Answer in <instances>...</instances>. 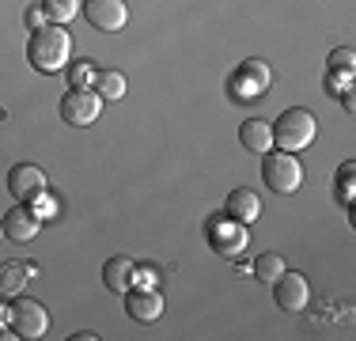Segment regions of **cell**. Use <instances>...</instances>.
Wrapping results in <instances>:
<instances>
[{"mask_svg": "<svg viewBox=\"0 0 356 341\" xmlns=\"http://www.w3.org/2000/svg\"><path fill=\"white\" fill-rule=\"evenodd\" d=\"M35 273H38L35 262H4V266H0V300H15V296H23L27 277H35Z\"/></svg>", "mask_w": 356, "mask_h": 341, "instance_id": "cell-14", "label": "cell"}, {"mask_svg": "<svg viewBox=\"0 0 356 341\" xmlns=\"http://www.w3.org/2000/svg\"><path fill=\"white\" fill-rule=\"evenodd\" d=\"M125 315H129L133 322H156L159 315H163V296L156 292V288H140V292H129L125 296Z\"/></svg>", "mask_w": 356, "mask_h": 341, "instance_id": "cell-12", "label": "cell"}, {"mask_svg": "<svg viewBox=\"0 0 356 341\" xmlns=\"http://www.w3.org/2000/svg\"><path fill=\"white\" fill-rule=\"evenodd\" d=\"M8 190H12L15 201H35L38 193H46V170L35 167V164H15L12 170H8Z\"/></svg>", "mask_w": 356, "mask_h": 341, "instance_id": "cell-9", "label": "cell"}, {"mask_svg": "<svg viewBox=\"0 0 356 341\" xmlns=\"http://www.w3.org/2000/svg\"><path fill=\"white\" fill-rule=\"evenodd\" d=\"M91 88L99 91V99H122L125 95V88H129V84H125V76L118 72V68H103V72L95 76V84H91Z\"/></svg>", "mask_w": 356, "mask_h": 341, "instance_id": "cell-18", "label": "cell"}, {"mask_svg": "<svg viewBox=\"0 0 356 341\" xmlns=\"http://www.w3.org/2000/svg\"><path fill=\"white\" fill-rule=\"evenodd\" d=\"M315 133H318V122H315V114L303 110V106H288L273 122V144L281 152H303L315 141Z\"/></svg>", "mask_w": 356, "mask_h": 341, "instance_id": "cell-2", "label": "cell"}, {"mask_svg": "<svg viewBox=\"0 0 356 341\" xmlns=\"http://www.w3.org/2000/svg\"><path fill=\"white\" fill-rule=\"evenodd\" d=\"M42 8H46V19L57 23V27H65V23L80 12V4H76V0H42Z\"/></svg>", "mask_w": 356, "mask_h": 341, "instance_id": "cell-19", "label": "cell"}, {"mask_svg": "<svg viewBox=\"0 0 356 341\" xmlns=\"http://www.w3.org/2000/svg\"><path fill=\"white\" fill-rule=\"evenodd\" d=\"M269 288H273L277 303H281L284 311H307V303H311V288H307V280H303V273H288V269H284Z\"/></svg>", "mask_w": 356, "mask_h": 341, "instance_id": "cell-11", "label": "cell"}, {"mask_svg": "<svg viewBox=\"0 0 356 341\" xmlns=\"http://www.w3.org/2000/svg\"><path fill=\"white\" fill-rule=\"evenodd\" d=\"M261 178L273 193H296L303 186V164L296 152H273L261 156Z\"/></svg>", "mask_w": 356, "mask_h": 341, "instance_id": "cell-3", "label": "cell"}, {"mask_svg": "<svg viewBox=\"0 0 356 341\" xmlns=\"http://www.w3.org/2000/svg\"><path fill=\"white\" fill-rule=\"evenodd\" d=\"M8 315H12V307L0 303V338H15V334H8V330H12V326H8Z\"/></svg>", "mask_w": 356, "mask_h": 341, "instance_id": "cell-26", "label": "cell"}, {"mask_svg": "<svg viewBox=\"0 0 356 341\" xmlns=\"http://www.w3.org/2000/svg\"><path fill=\"white\" fill-rule=\"evenodd\" d=\"M65 76H69V88H91L99 72L91 61H69L65 65Z\"/></svg>", "mask_w": 356, "mask_h": 341, "instance_id": "cell-20", "label": "cell"}, {"mask_svg": "<svg viewBox=\"0 0 356 341\" xmlns=\"http://www.w3.org/2000/svg\"><path fill=\"white\" fill-rule=\"evenodd\" d=\"M8 307H12V315H8V326H12L15 338L35 341V338H42V334L49 330V311H46L38 300L15 296V303H8Z\"/></svg>", "mask_w": 356, "mask_h": 341, "instance_id": "cell-5", "label": "cell"}, {"mask_svg": "<svg viewBox=\"0 0 356 341\" xmlns=\"http://www.w3.org/2000/svg\"><path fill=\"white\" fill-rule=\"evenodd\" d=\"M269 65L258 61V57H250V61H243V68H235L232 80H227V91H232L235 102H254L261 99L269 91Z\"/></svg>", "mask_w": 356, "mask_h": 341, "instance_id": "cell-4", "label": "cell"}, {"mask_svg": "<svg viewBox=\"0 0 356 341\" xmlns=\"http://www.w3.org/2000/svg\"><path fill=\"white\" fill-rule=\"evenodd\" d=\"M31 209L38 212V220H49V216H57V201L49 198V190H46V193H38V198L31 201Z\"/></svg>", "mask_w": 356, "mask_h": 341, "instance_id": "cell-22", "label": "cell"}, {"mask_svg": "<svg viewBox=\"0 0 356 341\" xmlns=\"http://www.w3.org/2000/svg\"><path fill=\"white\" fill-rule=\"evenodd\" d=\"M353 164H345L341 170H337V190H341V201L345 205H353Z\"/></svg>", "mask_w": 356, "mask_h": 341, "instance_id": "cell-21", "label": "cell"}, {"mask_svg": "<svg viewBox=\"0 0 356 341\" xmlns=\"http://www.w3.org/2000/svg\"><path fill=\"white\" fill-rule=\"evenodd\" d=\"M99 334H91V330H80V334H72V341H95Z\"/></svg>", "mask_w": 356, "mask_h": 341, "instance_id": "cell-27", "label": "cell"}, {"mask_svg": "<svg viewBox=\"0 0 356 341\" xmlns=\"http://www.w3.org/2000/svg\"><path fill=\"white\" fill-rule=\"evenodd\" d=\"M0 228H4L8 243H31V239L38 235L42 220H38V212L31 209L27 201H19V205H12V209L0 216Z\"/></svg>", "mask_w": 356, "mask_h": 341, "instance_id": "cell-8", "label": "cell"}, {"mask_svg": "<svg viewBox=\"0 0 356 341\" xmlns=\"http://www.w3.org/2000/svg\"><path fill=\"white\" fill-rule=\"evenodd\" d=\"M133 285L156 288V266H133Z\"/></svg>", "mask_w": 356, "mask_h": 341, "instance_id": "cell-24", "label": "cell"}, {"mask_svg": "<svg viewBox=\"0 0 356 341\" xmlns=\"http://www.w3.org/2000/svg\"><path fill=\"white\" fill-rule=\"evenodd\" d=\"M27 61L31 68L54 76V72H65V65L72 61V34L57 23H46V27L31 31L27 38Z\"/></svg>", "mask_w": 356, "mask_h": 341, "instance_id": "cell-1", "label": "cell"}, {"mask_svg": "<svg viewBox=\"0 0 356 341\" xmlns=\"http://www.w3.org/2000/svg\"><path fill=\"white\" fill-rule=\"evenodd\" d=\"M224 216L227 220H235V224H254V220L261 216V201H258V193L254 190H232L227 193V201H224Z\"/></svg>", "mask_w": 356, "mask_h": 341, "instance_id": "cell-13", "label": "cell"}, {"mask_svg": "<svg viewBox=\"0 0 356 341\" xmlns=\"http://www.w3.org/2000/svg\"><path fill=\"white\" fill-rule=\"evenodd\" d=\"M341 68V72H353V49H334L330 54V72Z\"/></svg>", "mask_w": 356, "mask_h": 341, "instance_id": "cell-23", "label": "cell"}, {"mask_svg": "<svg viewBox=\"0 0 356 341\" xmlns=\"http://www.w3.org/2000/svg\"><path fill=\"white\" fill-rule=\"evenodd\" d=\"M99 114H103V99L95 88H69L61 95V122L76 129H88L91 122H99Z\"/></svg>", "mask_w": 356, "mask_h": 341, "instance_id": "cell-6", "label": "cell"}, {"mask_svg": "<svg viewBox=\"0 0 356 341\" xmlns=\"http://www.w3.org/2000/svg\"><path fill=\"white\" fill-rule=\"evenodd\" d=\"M0 239H4V228H0Z\"/></svg>", "mask_w": 356, "mask_h": 341, "instance_id": "cell-29", "label": "cell"}, {"mask_svg": "<svg viewBox=\"0 0 356 341\" xmlns=\"http://www.w3.org/2000/svg\"><path fill=\"white\" fill-rule=\"evenodd\" d=\"M83 19L103 34H118L129 23V8L125 0H83Z\"/></svg>", "mask_w": 356, "mask_h": 341, "instance_id": "cell-7", "label": "cell"}, {"mask_svg": "<svg viewBox=\"0 0 356 341\" xmlns=\"http://www.w3.org/2000/svg\"><path fill=\"white\" fill-rule=\"evenodd\" d=\"M341 99H345V110L353 114V106H356V99H353V91H341Z\"/></svg>", "mask_w": 356, "mask_h": 341, "instance_id": "cell-28", "label": "cell"}, {"mask_svg": "<svg viewBox=\"0 0 356 341\" xmlns=\"http://www.w3.org/2000/svg\"><path fill=\"white\" fill-rule=\"evenodd\" d=\"M23 19H27L31 31H38V27H46V23H49L46 19V8H42V4L38 8H27V12H23Z\"/></svg>", "mask_w": 356, "mask_h": 341, "instance_id": "cell-25", "label": "cell"}, {"mask_svg": "<svg viewBox=\"0 0 356 341\" xmlns=\"http://www.w3.org/2000/svg\"><path fill=\"white\" fill-rule=\"evenodd\" d=\"M209 239H213V246L224 258H239L243 251H247L250 235H247V224H235V220H213L209 224Z\"/></svg>", "mask_w": 356, "mask_h": 341, "instance_id": "cell-10", "label": "cell"}, {"mask_svg": "<svg viewBox=\"0 0 356 341\" xmlns=\"http://www.w3.org/2000/svg\"><path fill=\"white\" fill-rule=\"evenodd\" d=\"M133 266H137V262L125 258V254H114V258H106V266H103V285H106L114 296L129 292V288H133Z\"/></svg>", "mask_w": 356, "mask_h": 341, "instance_id": "cell-16", "label": "cell"}, {"mask_svg": "<svg viewBox=\"0 0 356 341\" xmlns=\"http://www.w3.org/2000/svg\"><path fill=\"white\" fill-rule=\"evenodd\" d=\"M288 266H284V258L277 251H266V254H258V258H254V266H250V273L254 277L261 280V285H273L277 277H281Z\"/></svg>", "mask_w": 356, "mask_h": 341, "instance_id": "cell-17", "label": "cell"}, {"mask_svg": "<svg viewBox=\"0 0 356 341\" xmlns=\"http://www.w3.org/2000/svg\"><path fill=\"white\" fill-rule=\"evenodd\" d=\"M239 141L247 152H254V156H266V152L273 148V122H266V118H247V122L239 125Z\"/></svg>", "mask_w": 356, "mask_h": 341, "instance_id": "cell-15", "label": "cell"}]
</instances>
